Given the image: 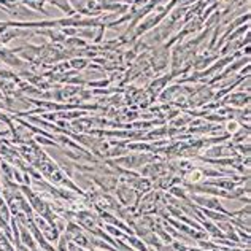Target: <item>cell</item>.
<instances>
[{"label":"cell","instance_id":"6da1fadb","mask_svg":"<svg viewBox=\"0 0 251 251\" xmlns=\"http://www.w3.org/2000/svg\"><path fill=\"white\" fill-rule=\"evenodd\" d=\"M51 3H54L56 6H59L64 13H67L69 16H72V13H74V10H72V6L69 5L67 0H50Z\"/></svg>","mask_w":251,"mask_h":251},{"label":"cell","instance_id":"7a4b0ae2","mask_svg":"<svg viewBox=\"0 0 251 251\" xmlns=\"http://www.w3.org/2000/svg\"><path fill=\"white\" fill-rule=\"evenodd\" d=\"M201 178H202V172L194 170V172H191V174H189V178H188V180H189V181H199Z\"/></svg>","mask_w":251,"mask_h":251},{"label":"cell","instance_id":"3957f363","mask_svg":"<svg viewBox=\"0 0 251 251\" xmlns=\"http://www.w3.org/2000/svg\"><path fill=\"white\" fill-rule=\"evenodd\" d=\"M0 8H2V10H3V6H2V3H0Z\"/></svg>","mask_w":251,"mask_h":251}]
</instances>
